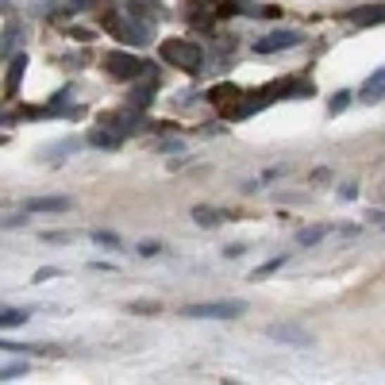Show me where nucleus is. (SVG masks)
<instances>
[{"label":"nucleus","instance_id":"a211bd4d","mask_svg":"<svg viewBox=\"0 0 385 385\" xmlns=\"http://www.w3.org/2000/svg\"><path fill=\"white\" fill-rule=\"evenodd\" d=\"M93 239H96V243H104V247H116V243H120L112 232H93Z\"/></svg>","mask_w":385,"mask_h":385},{"label":"nucleus","instance_id":"7ed1b4c3","mask_svg":"<svg viewBox=\"0 0 385 385\" xmlns=\"http://www.w3.org/2000/svg\"><path fill=\"white\" fill-rule=\"evenodd\" d=\"M104 70H108L112 77H120V81H139V77H143V70H146V65L139 62L135 54L112 51V54H104Z\"/></svg>","mask_w":385,"mask_h":385},{"label":"nucleus","instance_id":"f8f14e48","mask_svg":"<svg viewBox=\"0 0 385 385\" xmlns=\"http://www.w3.org/2000/svg\"><path fill=\"white\" fill-rule=\"evenodd\" d=\"M193 220H196V224H204V227H216L220 212L216 208H193Z\"/></svg>","mask_w":385,"mask_h":385},{"label":"nucleus","instance_id":"6e6552de","mask_svg":"<svg viewBox=\"0 0 385 385\" xmlns=\"http://www.w3.org/2000/svg\"><path fill=\"white\" fill-rule=\"evenodd\" d=\"M70 208V196H35L27 201V212H65Z\"/></svg>","mask_w":385,"mask_h":385},{"label":"nucleus","instance_id":"aec40b11","mask_svg":"<svg viewBox=\"0 0 385 385\" xmlns=\"http://www.w3.org/2000/svg\"><path fill=\"white\" fill-rule=\"evenodd\" d=\"M73 146H77V143H73V139H65V143H58L51 154H65V151H73Z\"/></svg>","mask_w":385,"mask_h":385},{"label":"nucleus","instance_id":"20e7f679","mask_svg":"<svg viewBox=\"0 0 385 385\" xmlns=\"http://www.w3.org/2000/svg\"><path fill=\"white\" fill-rule=\"evenodd\" d=\"M266 335H270V339H277V343H285V347H313V343H316L313 332L301 327V324H270Z\"/></svg>","mask_w":385,"mask_h":385},{"label":"nucleus","instance_id":"4468645a","mask_svg":"<svg viewBox=\"0 0 385 385\" xmlns=\"http://www.w3.org/2000/svg\"><path fill=\"white\" fill-rule=\"evenodd\" d=\"M151 93H154L151 81H146V85H139V89H135V96H131V101H135V108H146V104H151Z\"/></svg>","mask_w":385,"mask_h":385},{"label":"nucleus","instance_id":"0eeeda50","mask_svg":"<svg viewBox=\"0 0 385 385\" xmlns=\"http://www.w3.org/2000/svg\"><path fill=\"white\" fill-rule=\"evenodd\" d=\"M358 96H362L366 104H378V101H381V96H385V65H381V70H374L370 77L362 81V89H358Z\"/></svg>","mask_w":385,"mask_h":385},{"label":"nucleus","instance_id":"f3484780","mask_svg":"<svg viewBox=\"0 0 385 385\" xmlns=\"http://www.w3.org/2000/svg\"><path fill=\"white\" fill-rule=\"evenodd\" d=\"M20 73H23V58H15L12 62V81H8V89L15 93V85H20Z\"/></svg>","mask_w":385,"mask_h":385},{"label":"nucleus","instance_id":"39448f33","mask_svg":"<svg viewBox=\"0 0 385 385\" xmlns=\"http://www.w3.org/2000/svg\"><path fill=\"white\" fill-rule=\"evenodd\" d=\"M289 46H301V31L277 27V31H270L266 39H258V43H255V54H277V51H289Z\"/></svg>","mask_w":385,"mask_h":385},{"label":"nucleus","instance_id":"9d476101","mask_svg":"<svg viewBox=\"0 0 385 385\" xmlns=\"http://www.w3.org/2000/svg\"><path fill=\"white\" fill-rule=\"evenodd\" d=\"M20 324H27V313H23V308H4V313H0V327H20Z\"/></svg>","mask_w":385,"mask_h":385},{"label":"nucleus","instance_id":"2eb2a0df","mask_svg":"<svg viewBox=\"0 0 385 385\" xmlns=\"http://www.w3.org/2000/svg\"><path fill=\"white\" fill-rule=\"evenodd\" d=\"M324 239V227H305V232L297 235V243H305V247H313V243Z\"/></svg>","mask_w":385,"mask_h":385},{"label":"nucleus","instance_id":"6ab92c4d","mask_svg":"<svg viewBox=\"0 0 385 385\" xmlns=\"http://www.w3.org/2000/svg\"><path fill=\"white\" fill-rule=\"evenodd\" d=\"M139 255H143V258H154V255H162V247H158V243H143V247H139Z\"/></svg>","mask_w":385,"mask_h":385},{"label":"nucleus","instance_id":"9b49d317","mask_svg":"<svg viewBox=\"0 0 385 385\" xmlns=\"http://www.w3.org/2000/svg\"><path fill=\"white\" fill-rule=\"evenodd\" d=\"M351 101H355V96H351V93H347V89H339V93H335V96H332V104H327V112H332V116H339V112H343V108H347V104H351Z\"/></svg>","mask_w":385,"mask_h":385},{"label":"nucleus","instance_id":"423d86ee","mask_svg":"<svg viewBox=\"0 0 385 385\" xmlns=\"http://www.w3.org/2000/svg\"><path fill=\"white\" fill-rule=\"evenodd\" d=\"M112 31H116V39H120V43H127V46H146V43H151V27H146L143 20H127V23L112 20Z\"/></svg>","mask_w":385,"mask_h":385},{"label":"nucleus","instance_id":"f03ea898","mask_svg":"<svg viewBox=\"0 0 385 385\" xmlns=\"http://www.w3.org/2000/svg\"><path fill=\"white\" fill-rule=\"evenodd\" d=\"M243 313H247L243 301H204V305L185 308L189 320H232V316H243Z\"/></svg>","mask_w":385,"mask_h":385},{"label":"nucleus","instance_id":"ddd939ff","mask_svg":"<svg viewBox=\"0 0 385 385\" xmlns=\"http://www.w3.org/2000/svg\"><path fill=\"white\" fill-rule=\"evenodd\" d=\"M285 262H289V255H277V258H270L266 266H258V270H255V277H266V274H274V270H282V266H285Z\"/></svg>","mask_w":385,"mask_h":385},{"label":"nucleus","instance_id":"dca6fc26","mask_svg":"<svg viewBox=\"0 0 385 385\" xmlns=\"http://www.w3.org/2000/svg\"><path fill=\"white\" fill-rule=\"evenodd\" d=\"M89 143H93V146H116L120 135H108V131H93V135H89Z\"/></svg>","mask_w":385,"mask_h":385},{"label":"nucleus","instance_id":"1a4fd4ad","mask_svg":"<svg viewBox=\"0 0 385 385\" xmlns=\"http://www.w3.org/2000/svg\"><path fill=\"white\" fill-rule=\"evenodd\" d=\"M351 20H355L358 27H370V23H385V4H370V8H358V12H351Z\"/></svg>","mask_w":385,"mask_h":385},{"label":"nucleus","instance_id":"f257e3e1","mask_svg":"<svg viewBox=\"0 0 385 385\" xmlns=\"http://www.w3.org/2000/svg\"><path fill=\"white\" fill-rule=\"evenodd\" d=\"M162 62L177 65V70H185V73H196L201 70V46H196L193 39H166V43H162Z\"/></svg>","mask_w":385,"mask_h":385}]
</instances>
